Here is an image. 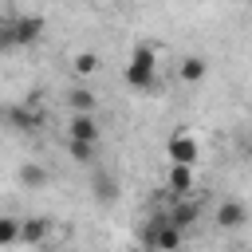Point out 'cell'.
Masks as SVG:
<instances>
[{
    "label": "cell",
    "mask_w": 252,
    "mask_h": 252,
    "mask_svg": "<svg viewBox=\"0 0 252 252\" xmlns=\"http://www.w3.org/2000/svg\"><path fill=\"white\" fill-rule=\"evenodd\" d=\"M16 177H20V185H24V189H43V185H47V169H43V165H35V161L20 165V173H16Z\"/></svg>",
    "instance_id": "cell-15"
},
{
    "label": "cell",
    "mask_w": 252,
    "mask_h": 252,
    "mask_svg": "<svg viewBox=\"0 0 252 252\" xmlns=\"http://www.w3.org/2000/svg\"><path fill=\"white\" fill-rule=\"evenodd\" d=\"M165 185H169V193H173V197H189V193H193V185H197L193 165H177V161H169V177H165Z\"/></svg>",
    "instance_id": "cell-7"
},
{
    "label": "cell",
    "mask_w": 252,
    "mask_h": 252,
    "mask_svg": "<svg viewBox=\"0 0 252 252\" xmlns=\"http://www.w3.org/2000/svg\"><path fill=\"white\" fill-rule=\"evenodd\" d=\"M20 236V220L16 217H0V244H16Z\"/></svg>",
    "instance_id": "cell-17"
},
{
    "label": "cell",
    "mask_w": 252,
    "mask_h": 252,
    "mask_svg": "<svg viewBox=\"0 0 252 252\" xmlns=\"http://www.w3.org/2000/svg\"><path fill=\"white\" fill-rule=\"evenodd\" d=\"M122 79H126V87H134V91H154V87H158V51H154L150 43H138V47L130 51V63H126V71H122Z\"/></svg>",
    "instance_id": "cell-1"
},
{
    "label": "cell",
    "mask_w": 252,
    "mask_h": 252,
    "mask_svg": "<svg viewBox=\"0 0 252 252\" xmlns=\"http://www.w3.org/2000/svg\"><path fill=\"white\" fill-rule=\"evenodd\" d=\"M67 154L79 161V165H91L94 154H98V142H79V138H67Z\"/></svg>",
    "instance_id": "cell-16"
},
{
    "label": "cell",
    "mask_w": 252,
    "mask_h": 252,
    "mask_svg": "<svg viewBox=\"0 0 252 252\" xmlns=\"http://www.w3.org/2000/svg\"><path fill=\"white\" fill-rule=\"evenodd\" d=\"M205 71H209V63H205L201 55H185V59L177 63V79H181V83H189V87H193V83H201V79H205Z\"/></svg>",
    "instance_id": "cell-12"
},
{
    "label": "cell",
    "mask_w": 252,
    "mask_h": 252,
    "mask_svg": "<svg viewBox=\"0 0 252 252\" xmlns=\"http://www.w3.org/2000/svg\"><path fill=\"white\" fill-rule=\"evenodd\" d=\"M67 138H79V142H98V122H94V114L75 110V114H71V122H67Z\"/></svg>",
    "instance_id": "cell-8"
},
{
    "label": "cell",
    "mask_w": 252,
    "mask_h": 252,
    "mask_svg": "<svg viewBox=\"0 0 252 252\" xmlns=\"http://www.w3.org/2000/svg\"><path fill=\"white\" fill-rule=\"evenodd\" d=\"M8 51H16V35H12V16H8V20H0V55H8Z\"/></svg>",
    "instance_id": "cell-18"
},
{
    "label": "cell",
    "mask_w": 252,
    "mask_h": 252,
    "mask_svg": "<svg viewBox=\"0 0 252 252\" xmlns=\"http://www.w3.org/2000/svg\"><path fill=\"white\" fill-rule=\"evenodd\" d=\"M248 220V205L244 201H220V209H217V224L220 228H240Z\"/></svg>",
    "instance_id": "cell-11"
},
{
    "label": "cell",
    "mask_w": 252,
    "mask_h": 252,
    "mask_svg": "<svg viewBox=\"0 0 252 252\" xmlns=\"http://www.w3.org/2000/svg\"><path fill=\"white\" fill-rule=\"evenodd\" d=\"M0 122H4V110H0Z\"/></svg>",
    "instance_id": "cell-20"
},
{
    "label": "cell",
    "mask_w": 252,
    "mask_h": 252,
    "mask_svg": "<svg viewBox=\"0 0 252 252\" xmlns=\"http://www.w3.org/2000/svg\"><path fill=\"white\" fill-rule=\"evenodd\" d=\"M165 158L169 161H177V165H197V158H201V146H197V138L193 134H173L169 142H165Z\"/></svg>",
    "instance_id": "cell-4"
},
{
    "label": "cell",
    "mask_w": 252,
    "mask_h": 252,
    "mask_svg": "<svg viewBox=\"0 0 252 252\" xmlns=\"http://www.w3.org/2000/svg\"><path fill=\"white\" fill-rule=\"evenodd\" d=\"M12 35H16V51L32 47L43 35V16H12Z\"/></svg>",
    "instance_id": "cell-5"
},
{
    "label": "cell",
    "mask_w": 252,
    "mask_h": 252,
    "mask_svg": "<svg viewBox=\"0 0 252 252\" xmlns=\"http://www.w3.org/2000/svg\"><path fill=\"white\" fill-rule=\"evenodd\" d=\"M47 236H51V220L47 217H24L20 220V236H16L20 244L35 248V244H47Z\"/></svg>",
    "instance_id": "cell-6"
},
{
    "label": "cell",
    "mask_w": 252,
    "mask_h": 252,
    "mask_svg": "<svg viewBox=\"0 0 252 252\" xmlns=\"http://www.w3.org/2000/svg\"><path fill=\"white\" fill-rule=\"evenodd\" d=\"M87 4H102V0H87Z\"/></svg>",
    "instance_id": "cell-19"
},
{
    "label": "cell",
    "mask_w": 252,
    "mask_h": 252,
    "mask_svg": "<svg viewBox=\"0 0 252 252\" xmlns=\"http://www.w3.org/2000/svg\"><path fill=\"white\" fill-rule=\"evenodd\" d=\"M67 106H71V110H83V114H94V110H98V94H94L91 87H71V91H67Z\"/></svg>",
    "instance_id": "cell-13"
},
{
    "label": "cell",
    "mask_w": 252,
    "mask_h": 252,
    "mask_svg": "<svg viewBox=\"0 0 252 252\" xmlns=\"http://www.w3.org/2000/svg\"><path fill=\"white\" fill-rule=\"evenodd\" d=\"M181 240H185V228H177L165 213L150 217V224H146V232H142V244H146V248H181Z\"/></svg>",
    "instance_id": "cell-2"
},
{
    "label": "cell",
    "mask_w": 252,
    "mask_h": 252,
    "mask_svg": "<svg viewBox=\"0 0 252 252\" xmlns=\"http://www.w3.org/2000/svg\"><path fill=\"white\" fill-rule=\"evenodd\" d=\"M165 217H169L177 228H193V224L201 220V205H197V201H189V197H177V205H173Z\"/></svg>",
    "instance_id": "cell-9"
},
{
    "label": "cell",
    "mask_w": 252,
    "mask_h": 252,
    "mask_svg": "<svg viewBox=\"0 0 252 252\" xmlns=\"http://www.w3.org/2000/svg\"><path fill=\"white\" fill-rule=\"evenodd\" d=\"M91 193H94L102 205L118 201V181H114V173H106V169H94V173H91Z\"/></svg>",
    "instance_id": "cell-10"
},
{
    "label": "cell",
    "mask_w": 252,
    "mask_h": 252,
    "mask_svg": "<svg viewBox=\"0 0 252 252\" xmlns=\"http://www.w3.org/2000/svg\"><path fill=\"white\" fill-rule=\"evenodd\" d=\"M98 67H102L98 51H79V55L71 59V71H75V79H94V75H98Z\"/></svg>",
    "instance_id": "cell-14"
},
{
    "label": "cell",
    "mask_w": 252,
    "mask_h": 252,
    "mask_svg": "<svg viewBox=\"0 0 252 252\" xmlns=\"http://www.w3.org/2000/svg\"><path fill=\"white\" fill-rule=\"evenodd\" d=\"M4 122L16 130V134H35L43 126V110H39V98H28L24 106H8L4 110Z\"/></svg>",
    "instance_id": "cell-3"
}]
</instances>
